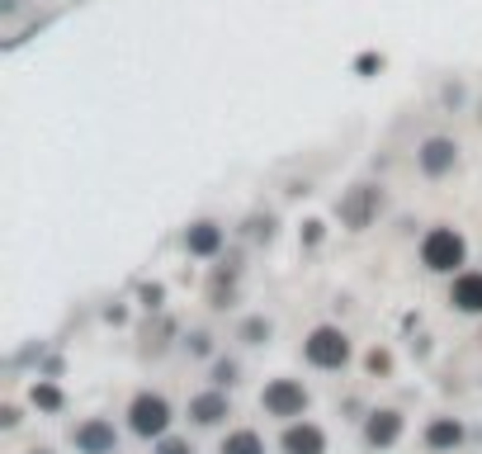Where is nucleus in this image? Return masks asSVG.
I'll return each instance as SVG.
<instances>
[{
  "label": "nucleus",
  "mask_w": 482,
  "mask_h": 454,
  "mask_svg": "<svg viewBox=\"0 0 482 454\" xmlns=\"http://www.w3.org/2000/svg\"><path fill=\"white\" fill-rule=\"evenodd\" d=\"M190 417H194L199 426H218V421L227 417V398H222V393H203V398H194V402H190Z\"/></svg>",
  "instance_id": "f8f14e48"
},
{
  "label": "nucleus",
  "mask_w": 482,
  "mask_h": 454,
  "mask_svg": "<svg viewBox=\"0 0 482 454\" xmlns=\"http://www.w3.org/2000/svg\"><path fill=\"white\" fill-rule=\"evenodd\" d=\"M184 246H190L194 256H213L218 246H222V227L218 222H194L190 237H184Z\"/></svg>",
  "instance_id": "9b49d317"
},
{
  "label": "nucleus",
  "mask_w": 482,
  "mask_h": 454,
  "mask_svg": "<svg viewBox=\"0 0 482 454\" xmlns=\"http://www.w3.org/2000/svg\"><path fill=\"white\" fill-rule=\"evenodd\" d=\"M421 265L435 275H449L464 265V237L454 232V227H435V232L421 241Z\"/></svg>",
  "instance_id": "f257e3e1"
},
{
  "label": "nucleus",
  "mask_w": 482,
  "mask_h": 454,
  "mask_svg": "<svg viewBox=\"0 0 482 454\" xmlns=\"http://www.w3.org/2000/svg\"><path fill=\"white\" fill-rule=\"evenodd\" d=\"M326 449V440H322V430L317 426H288L284 430V454H322Z\"/></svg>",
  "instance_id": "1a4fd4ad"
},
{
  "label": "nucleus",
  "mask_w": 482,
  "mask_h": 454,
  "mask_svg": "<svg viewBox=\"0 0 482 454\" xmlns=\"http://www.w3.org/2000/svg\"><path fill=\"white\" fill-rule=\"evenodd\" d=\"M118 436H114V426L109 421H86L76 430V449L80 454H114Z\"/></svg>",
  "instance_id": "0eeeda50"
},
{
  "label": "nucleus",
  "mask_w": 482,
  "mask_h": 454,
  "mask_svg": "<svg viewBox=\"0 0 482 454\" xmlns=\"http://www.w3.org/2000/svg\"><path fill=\"white\" fill-rule=\"evenodd\" d=\"M133 430L137 436H161L165 426H171V407H165V398H156V393H142V398H133Z\"/></svg>",
  "instance_id": "39448f33"
},
{
  "label": "nucleus",
  "mask_w": 482,
  "mask_h": 454,
  "mask_svg": "<svg viewBox=\"0 0 482 454\" xmlns=\"http://www.w3.org/2000/svg\"><path fill=\"white\" fill-rule=\"evenodd\" d=\"M458 440H464V430H458V421H449V417L435 421V426L426 430V445H430V449H454Z\"/></svg>",
  "instance_id": "ddd939ff"
},
{
  "label": "nucleus",
  "mask_w": 482,
  "mask_h": 454,
  "mask_svg": "<svg viewBox=\"0 0 482 454\" xmlns=\"http://www.w3.org/2000/svg\"><path fill=\"white\" fill-rule=\"evenodd\" d=\"M303 355H307L312 364H317V369H341V364L350 360V341L336 332V326H317V332L307 336Z\"/></svg>",
  "instance_id": "f03ea898"
},
{
  "label": "nucleus",
  "mask_w": 482,
  "mask_h": 454,
  "mask_svg": "<svg viewBox=\"0 0 482 454\" xmlns=\"http://www.w3.org/2000/svg\"><path fill=\"white\" fill-rule=\"evenodd\" d=\"M241 336H246L250 345H260V336H269V322H260V317H256V322H246V326H241Z\"/></svg>",
  "instance_id": "2eb2a0df"
},
{
  "label": "nucleus",
  "mask_w": 482,
  "mask_h": 454,
  "mask_svg": "<svg viewBox=\"0 0 482 454\" xmlns=\"http://www.w3.org/2000/svg\"><path fill=\"white\" fill-rule=\"evenodd\" d=\"M161 454H194V449L184 445V440H165V445H161Z\"/></svg>",
  "instance_id": "f3484780"
},
{
  "label": "nucleus",
  "mask_w": 482,
  "mask_h": 454,
  "mask_svg": "<svg viewBox=\"0 0 482 454\" xmlns=\"http://www.w3.org/2000/svg\"><path fill=\"white\" fill-rule=\"evenodd\" d=\"M213 379H218V383H237V364H232V360H222V364L213 369Z\"/></svg>",
  "instance_id": "dca6fc26"
},
{
  "label": "nucleus",
  "mask_w": 482,
  "mask_h": 454,
  "mask_svg": "<svg viewBox=\"0 0 482 454\" xmlns=\"http://www.w3.org/2000/svg\"><path fill=\"white\" fill-rule=\"evenodd\" d=\"M222 454H265V445H260L256 430H232V436L222 440Z\"/></svg>",
  "instance_id": "4468645a"
},
{
  "label": "nucleus",
  "mask_w": 482,
  "mask_h": 454,
  "mask_svg": "<svg viewBox=\"0 0 482 454\" xmlns=\"http://www.w3.org/2000/svg\"><path fill=\"white\" fill-rule=\"evenodd\" d=\"M260 402H265L269 417H303L307 411V393H303V383H293V379H275Z\"/></svg>",
  "instance_id": "7ed1b4c3"
},
{
  "label": "nucleus",
  "mask_w": 482,
  "mask_h": 454,
  "mask_svg": "<svg viewBox=\"0 0 482 454\" xmlns=\"http://www.w3.org/2000/svg\"><path fill=\"white\" fill-rule=\"evenodd\" d=\"M416 166H421L430 180H439V175H449L458 166V147L449 137H426L421 152H416Z\"/></svg>",
  "instance_id": "423d86ee"
},
{
  "label": "nucleus",
  "mask_w": 482,
  "mask_h": 454,
  "mask_svg": "<svg viewBox=\"0 0 482 454\" xmlns=\"http://www.w3.org/2000/svg\"><path fill=\"white\" fill-rule=\"evenodd\" d=\"M397 430H402V417H397V411H373L369 426H364V440L369 445H392Z\"/></svg>",
  "instance_id": "9d476101"
},
{
  "label": "nucleus",
  "mask_w": 482,
  "mask_h": 454,
  "mask_svg": "<svg viewBox=\"0 0 482 454\" xmlns=\"http://www.w3.org/2000/svg\"><path fill=\"white\" fill-rule=\"evenodd\" d=\"M379 203H383V194L373 190V184H360V190H350V194L336 203V213H341L345 227H369L373 213H379Z\"/></svg>",
  "instance_id": "20e7f679"
},
{
  "label": "nucleus",
  "mask_w": 482,
  "mask_h": 454,
  "mask_svg": "<svg viewBox=\"0 0 482 454\" xmlns=\"http://www.w3.org/2000/svg\"><path fill=\"white\" fill-rule=\"evenodd\" d=\"M449 298H454L458 313H482V275H477V270L458 275L454 288H449Z\"/></svg>",
  "instance_id": "6e6552de"
}]
</instances>
